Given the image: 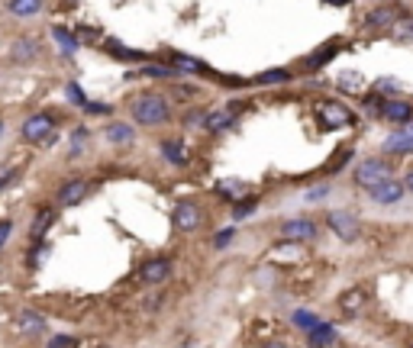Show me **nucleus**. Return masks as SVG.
Instances as JSON below:
<instances>
[{"instance_id":"nucleus-1","label":"nucleus","mask_w":413,"mask_h":348,"mask_svg":"<svg viewBox=\"0 0 413 348\" xmlns=\"http://www.w3.org/2000/svg\"><path fill=\"white\" fill-rule=\"evenodd\" d=\"M171 107H168V97L161 94H139L133 100V119L139 126H161L168 123Z\"/></svg>"},{"instance_id":"nucleus-2","label":"nucleus","mask_w":413,"mask_h":348,"mask_svg":"<svg viewBox=\"0 0 413 348\" xmlns=\"http://www.w3.org/2000/svg\"><path fill=\"white\" fill-rule=\"evenodd\" d=\"M313 116H317V123L323 126V129H346V126L355 123V113L342 103V100H317L313 103Z\"/></svg>"},{"instance_id":"nucleus-3","label":"nucleus","mask_w":413,"mask_h":348,"mask_svg":"<svg viewBox=\"0 0 413 348\" xmlns=\"http://www.w3.org/2000/svg\"><path fill=\"white\" fill-rule=\"evenodd\" d=\"M388 177H394V168H391V161H384V158H362L352 171V181L358 184V187H365V191H371L375 184L388 181Z\"/></svg>"},{"instance_id":"nucleus-4","label":"nucleus","mask_w":413,"mask_h":348,"mask_svg":"<svg viewBox=\"0 0 413 348\" xmlns=\"http://www.w3.org/2000/svg\"><path fill=\"white\" fill-rule=\"evenodd\" d=\"M52 136H55V119L49 113H36L23 123V139L29 145H49Z\"/></svg>"},{"instance_id":"nucleus-5","label":"nucleus","mask_w":413,"mask_h":348,"mask_svg":"<svg viewBox=\"0 0 413 348\" xmlns=\"http://www.w3.org/2000/svg\"><path fill=\"white\" fill-rule=\"evenodd\" d=\"M326 226L336 232L342 242H355L358 239V232H362V223H358L352 213H346V210H333V213H326Z\"/></svg>"},{"instance_id":"nucleus-6","label":"nucleus","mask_w":413,"mask_h":348,"mask_svg":"<svg viewBox=\"0 0 413 348\" xmlns=\"http://www.w3.org/2000/svg\"><path fill=\"white\" fill-rule=\"evenodd\" d=\"M278 232L284 242H313L317 239V223L307 216H294V219H284Z\"/></svg>"},{"instance_id":"nucleus-7","label":"nucleus","mask_w":413,"mask_h":348,"mask_svg":"<svg viewBox=\"0 0 413 348\" xmlns=\"http://www.w3.org/2000/svg\"><path fill=\"white\" fill-rule=\"evenodd\" d=\"M201 219H203V213L194 200H181L175 207V216H171V223H175L177 232H197L201 229Z\"/></svg>"},{"instance_id":"nucleus-8","label":"nucleus","mask_w":413,"mask_h":348,"mask_svg":"<svg viewBox=\"0 0 413 348\" xmlns=\"http://www.w3.org/2000/svg\"><path fill=\"white\" fill-rule=\"evenodd\" d=\"M368 194H371V200H375V203H381V207H394V203H400V197L407 194V184H400V181H394V177H388V181L375 184Z\"/></svg>"},{"instance_id":"nucleus-9","label":"nucleus","mask_w":413,"mask_h":348,"mask_svg":"<svg viewBox=\"0 0 413 348\" xmlns=\"http://www.w3.org/2000/svg\"><path fill=\"white\" fill-rule=\"evenodd\" d=\"M168 277H171V261L168 258H149V261H143V268H139V281L149 284V287L165 284Z\"/></svg>"},{"instance_id":"nucleus-10","label":"nucleus","mask_w":413,"mask_h":348,"mask_svg":"<svg viewBox=\"0 0 413 348\" xmlns=\"http://www.w3.org/2000/svg\"><path fill=\"white\" fill-rule=\"evenodd\" d=\"M87 194H91V184H87L85 177H71V181H68L65 187L59 191V203H61V207H78Z\"/></svg>"},{"instance_id":"nucleus-11","label":"nucleus","mask_w":413,"mask_h":348,"mask_svg":"<svg viewBox=\"0 0 413 348\" xmlns=\"http://www.w3.org/2000/svg\"><path fill=\"white\" fill-rule=\"evenodd\" d=\"M381 113H384V119H391V123H400V126L413 119V107L407 103V100H384Z\"/></svg>"},{"instance_id":"nucleus-12","label":"nucleus","mask_w":413,"mask_h":348,"mask_svg":"<svg viewBox=\"0 0 413 348\" xmlns=\"http://www.w3.org/2000/svg\"><path fill=\"white\" fill-rule=\"evenodd\" d=\"M384 152H391V155H410L413 152V133H407V129L391 133L388 139H384Z\"/></svg>"},{"instance_id":"nucleus-13","label":"nucleus","mask_w":413,"mask_h":348,"mask_svg":"<svg viewBox=\"0 0 413 348\" xmlns=\"http://www.w3.org/2000/svg\"><path fill=\"white\" fill-rule=\"evenodd\" d=\"M307 342H310V345H336L339 335H336V329H333L329 323H317V326L307 329Z\"/></svg>"},{"instance_id":"nucleus-14","label":"nucleus","mask_w":413,"mask_h":348,"mask_svg":"<svg viewBox=\"0 0 413 348\" xmlns=\"http://www.w3.org/2000/svg\"><path fill=\"white\" fill-rule=\"evenodd\" d=\"M388 33L394 42H404V45H413V17H397L394 23L388 26Z\"/></svg>"},{"instance_id":"nucleus-15","label":"nucleus","mask_w":413,"mask_h":348,"mask_svg":"<svg viewBox=\"0 0 413 348\" xmlns=\"http://www.w3.org/2000/svg\"><path fill=\"white\" fill-rule=\"evenodd\" d=\"M10 55H13V61H33V58L39 55V42L23 36V39L13 42V52H10Z\"/></svg>"},{"instance_id":"nucleus-16","label":"nucleus","mask_w":413,"mask_h":348,"mask_svg":"<svg viewBox=\"0 0 413 348\" xmlns=\"http://www.w3.org/2000/svg\"><path fill=\"white\" fill-rule=\"evenodd\" d=\"M20 332L23 335H39V332H45V319L33 310H26V313H20Z\"/></svg>"},{"instance_id":"nucleus-17","label":"nucleus","mask_w":413,"mask_h":348,"mask_svg":"<svg viewBox=\"0 0 413 348\" xmlns=\"http://www.w3.org/2000/svg\"><path fill=\"white\" fill-rule=\"evenodd\" d=\"M52 223H55V210H49V207L39 210V213H36V219H33V229H29V235H33V239L39 242V239L45 235V232H49V226H52Z\"/></svg>"},{"instance_id":"nucleus-18","label":"nucleus","mask_w":413,"mask_h":348,"mask_svg":"<svg viewBox=\"0 0 413 348\" xmlns=\"http://www.w3.org/2000/svg\"><path fill=\"white\" fill-rule=\"evenodd\" d=\"M161 155L168 158L171 165H187L184 145H181V142H175V139H165V142H161Z\"/></svg>"},{"instance_id":"nucleus-19","label":"nucleus","mask_w":413,"mask_h":348,"mask_svg":"<svg viewBox=\"0 0 413 348\" xmlns=\"http://www.w3.org/2000/svg\"><path fill=\"white\" fill-rule=\"evenodd\" d=\"M339 49H342V39H333V42H326V45H323V49L317 52V55H310V58H307V68H320L323 61H329V58L336 55Z\"/></svg>"},{"instance_id":"nucleus-20","label":"nucleus","mask_w":413,"mask_h":348,"mask_svg":"<svg viewBox=\"0 0 413 348\" xmlns=\"http://www.w3.org/2000/svg\"><path fill=\"white\" fill-rule=\"evenodd\" d=\"M394 20L397 17H394V10H391V7H375L368 17H365V23H368L371 29H381V26H391Z\"/></svg>"},{"instance_id":"nucleus-21","label":"nucleus","mask_w":413,"mask_h":348,"mask_svg":"<svg viewBox=\"0 0 413 348\" xmlns=\"http://www.w3.org/2000/svg\"><path fill=\"white\" fill-rule=\"evenodd\" d=\"M133 126H126V123H110L107 126V139L110 142H117V145H126V142H133Z\"/></svg>"},{"instance_id":"nucleus-22","label":"nucleus","mask_w":413,"mask_h":348,"mask_svg":"<svg viewBox=\"0 0 413 348\" xmlns=\"http://www.w3.org/2000/svg\"><path fill=\"white\" fill-rule=\"evenodd\" d=\"M236 123V116L233 113H207L203 116V129H210V133H219V129H226V126Z\"/></svg>"},{"instance_id":"nucleus-23","label":"nucleus","mask_w":413,"mask_h":348,"mask_svg":"<svg viewBox=\"0 0 413 348\" xmlns=\"http://www.w3.org/2000/svg\"><path fill=\"white\" fill-rule=\"evenodd\" d=\"M10 10L13 17H36L43 10V0H10Z\"/></svg>"},{"instance_id":"nucleus-24","label":"nucleus","mask_w":413,"mask_h":348,"mask_svg":"<svg viewBox=\"0 0 413 348\" xmlns=\"http://www.w3.org/2000/svg\"><path fill=\"white\" fill-rule=\"evenodd\" d=\"M52 36H55V42H59L61 52H68V55H75V52L81 49V45H78V39H75V33H68L65 26H55V29H52Z\"/></svg>"},{"instance_id":"nucleus-25","label":"nucleus","mask_w":413,"mask_h":348,"mask_svg":"<svg viewBox=\"0 0 413 348\" xmlns=\"http://www.w3.org/2000/svg\"><path fill=\"white\" fill-rule=\"evenodd\" d=\"M291 71H287V68H268V71H261L259 75V84H287L291 81Z\"/></svg>"},{"instance_id":"nucleus-26","label":"nucleus","mask_w":413,"mask_h":348,"mask_svg":"<svg viewBox=\"0 0 413 348\" xmlns=\"http://www.w3.org/2000/svg\"><path fill=\"white\" fill-rule=\"evenodd\" d=\"M171 65L184 75V71H207V65L203 61H197V58H187V55H171Z\"/></svg>"},{"instance_id":"nucleus-27","label":"nucleus","mask_w":413,"mask_h":348,"mask_svg":"<svg viewBox=\"0 0 413 348\" xmlns=\"http://www.w3.org/2000/svg\"><path fill=\"white\" fill-rule=\"evenodd\" d=\"M365 303V293H362V287H355V290H349L346 297H342V307H346V313L349 316H355L358 313V307Z\"/></svg>"},{"instance_id":"nucleus-28","label":"nucleus","mask_w":413,"mask_h":348,"mask_svg":"<svg viewBox=\"0 0 413 348\" xmlns=\"http://www.w3.org/2000/svg\"><path fill=\"white\" fill-rule=\"evenodd\" d=\"M85 145H87V129H78V133L71 136V158L85 155Z\"/></svg>"},{"instance_id":"nucleus-29","label":"nucleus","mask_w":413,"mask_h":348,"mask_svg":"<svg viewBox=\"0 0 413 348\" xmlns=\"http://www.w3.org/2000/svg\"><path fill=\"white\" fill-rule=\"evenodd\" d=\"M217 191H219V194H226V197H239V194L245 191V184H239V181H219V184H217Z\"/></svg>"},{"instance_id":"nucleus-30","label":"nucleus","mask_w":413,"mask_h":348,"mask_svg":"<svg viewBox=\"0 0 413 348\" xmlns=\"http://www.w3.org/2000/svg\"><path fill=\"white\" fill-rule=\"evenodd\" d=\"M110 55L126 58V61H143V58H145V55H139V52H126L123 45H117V42H110Z\"/></svg>"},{"instance_id":"nucleus-31","label":"nucleus","mask_w":413,"mask_h":348,"mask_svg":"<svg viewBox=\"0 0 413 348\" xmlns=\"http://www.w3.org/2000/svg\"><path fill=\"white\" fill-rule=\"evenodd\" d=\"M349 158H352V149H342V155H333V158L326 161V171H339V168L346 165Z\"/></svg>"},{"instance_id":"nucleus-32","label":"nucleus","mask_w":413,"mask_h":348,"mask_svg":"<svg viewBox=\"0 0 413 348\" xmlns=\"http://www.w3.org/2000/svg\"><path fill=\"white\" fill-rule=\"evenodd\" d=\"M65 94H68V97H71V103H78V107H85V103H87L85 91H81L78 84H68V87H65Z\"/></svg>"},{"instance_id":"nucleus-33","label":"nucleus","mask_w":413,"mask_h":348,"mask_svg":"<svg viewBox=\"0 0 413 348\" xmlns=\"http://www.w3.org/2000/svg\"><path fill=\"white\" fill-rule=\"evenodd\" d=\"M255 210V200H239V207L233 210V216H236V219H242V216H249Z\"/></svg>"},{"instance_id":"nucleus-34","label":"nucleus","mask_w":413,"mask_h":348,"mask_svg":"<svg viewBox=\"0 0 413 348\" xmlns=\"http://www.w3.org/2000/svg\"><path fill=\"white\" fill-rule=\"evenodd\" d=\"M49 345L52 348H71V345H78V339H71V335H55Z\"/></svg>"},{"instance_id":"nucleus-35","label":"nucleus","mask_w":413,"mask_h":348,"mask_svg":"<svg viewBox=\"0 0 413 348\" xmlns=\"http://www.w3.org/2000/svg\"><path fill=\"white\" fill-rule=\"evenodd\" d=\"M229 239H236V229H226V232H219L217 239H213V245H217V249H223V245H226Z\"/></svg>"},{"instance_id":"nucleus-36","label":"nucleus","mask_w":413,"mask_h":348,"mask_svg":"<svg viewBox=\"0 0 413 348\" xmlns=\"http://www.w3.org/2000/svg\"><path fill=\"white\" fill-rule=\"evenodd\" d=\"M10 232H13V223H10V219H0V249H3V242L10 239Z\"/></svg>"},{"instance_id":"nucleus-37","label":"nucleus","mask_w":413,"mask_h":348,"mask_svg":"<svg viewBox=\"0 0 413 348\" xmlns=\"http://www.w3.org/2000/svg\"><path fill=\"white\" fill-rule=\"evenodd\" d=\"M294 319H297V323H300V326H307V329H310V326H317V323H320L317 316H307V313H297Z\"/></svg>"},{"instance_id":"nucleus-38","label":"nucleus","mask_w":413,"mask_h":348,"mask_svg":"<svg viewBox=\"0 0 413 348\" xmlns=\"http://www.w3.org/2000/svg\"><path fill=\"white\" fill-rule=\"evenodd\" d=\"M10 177H17V171H10V168H7V171H0V187L10 184Z\"/></svg>"},{"instance_id":"nucleus-39","label":"nucleus","mask_w":413,"mask_h":348,"mask_svg":"<svg viewBox=\"0 0 413 348\" xmlns=\"http://www.w3.org/2000/svg\"><path fill=\"white\" fill-rule=\"evenodd\" d=\"M317 197H326V187H317V191L307 194V200H317Z\"/></svg>"},{"instance_id":"nucleus-40","label":"nucleus","mask_w":413,"mask_h":348,"mask_svg":"<svg viewBox=\"0 0 413 348\" xmlns=\"http://www.w3.org/2000/svg\"><path fill=\"white\" fill-rule=\"evenodd\" d=\"M323 3H329V7H349L352 0H323Z\"/></svg>"},{"instance_id":"nucleus-41","label":"nucleus","mask_w":413,"mask_h":348,"mask_svg":"<svg viewBox=\"0 0 413 348\" xmlns=\"http://www.w3.org/2000/svg\"><path fill=\"white\" fill-rule=\"evenodd\" d=\"M404 184H407V191H413V168L407 171V181H404Z\"/></svg>"},{"instance_id":"nucleus-42","label":"nucleus","mask_w":413,"mask_h":348,"mask_svg":"<svg viewBox=\"0 0 413 348\" xmlns=\"http://www.w3.org/2000/svg\"><path fill=\"white\" fill-rule=\"evenodd\" d=\"M0 136H3V123H0Z\"/></svg>"}]
</instances>
